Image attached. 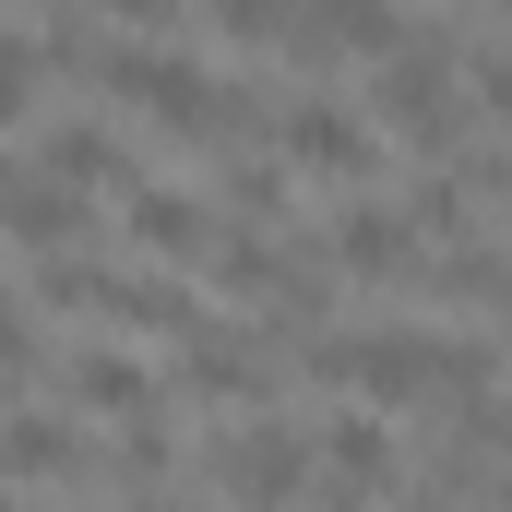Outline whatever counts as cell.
Wrapping results in <instances>:
<instances>
[{"mask_svg": "<svg viewBox=\"0 0 512 512\" xmlns=\"http://www.w3.org/2000/svg\"><path fill=\"white\" fill-rule=\"evenodd\" d=\"M0 239L36 262H72V239H84V191H60L36 155H0Z\"/></svg>", "mask_w": 512, "mask_h": 512, "instance_id": "52a82bcc", "label": "cell"}, {"mask_svg": "<svg viewBox=\"0 0 512 512\" xmlns=\"http://www.w3.org/2000/svg\"><path fill=\"white\" fill-rule=\"evenodd\" d=\"M72 465H84V429H72V417H36V405L0 417V477L36 489V477H72Z\"/></svg>", "mask_w": 512, "mask_h": 512, "instance_id": "8fae6325", "label": "cell"}, {"mask_svg": "<svg viewBox=\"0 0 512 512\" xmlns=\"http://www.w3.org/2000/svg\"><path fill=\"white\" fill-rule=\"evenodd\" d=\"M501 346H512V298H501Z\"/></svg>", "mask_w": 512, "mask_h": 512, "instance_id": "9a60e30c", "label": "cell"}, {"mask_svg": "<svg viewBox=\"0 0 512 512\" xmlns=\"http://www.w3.org/2000/svg\"><path fill=\"white\" fill-rule=\"evenodd\" d=\"M370 131L405 143V155H429V167H465V24H417V48L370 72Z\"/></svg>", "mask_w": 512, "mask_h": 512, "instance_id": "7a4b0ae2", "label": "cell"}, {"mask_svg": "<svg viewBox=\"0 0 512 512\" xmlns=\"http://www.w3.org/2000/svg\"><path fill=\"white\" fill-rule=\"evenodd\" d=\"M274 155L298 167V179H334V191H370V167H382V131L358 96H334V84H274Z\"/></svg>", "mask_w": 512, "mask_h": 512, "instance_id": "3957f363", "label": "cell"}, {"mask_svg": "<svg viewBox=\"0 0 512 512\" xmlns=\"http://www.w3.org/2000/svg\"><path fill=\"white\" fill-rule=\"evenodd\" d=\"M215 489H227V512H286V501H310V429H286V417H239V429L215 441Z\"/></svg>", "mask_w": 512, "mask_h": 512, "instance_id": "277c9868", "label": "cell"}, {"mask_svg": "<svg viewBox=\"0 0 512 512\" xmlns=\"http://www.w3.org/2000/svg\"><path fill=\"white\" fill-rule=\"evenodd\" d=\"M120 215H131V251H143V274H215L227 215H215V203H191L179 179H131Z\"/></svg>", "mask_w": 512, "mask_h": 512, "instance_id": "5b68a950", "label": "cell"}, {"mask_svg": "<svg viewBox=\"0 0 512 512\" xmlns=\"http://www.w3.org/2000/svg\"><path fill=\"white\" fill-rule=\"evenodd\" d=\"M310 382H358L370 405H453V393H489V370H501V346L489 334H417V322H370V334H322L310 358H298Z\"/></svg>", "mask_w": 512, "mask_h": 512, "instance_id": "6da1fadb", "label": "cell"}, {"mask_svg": "<svg viewBox=\"0 0 512 512\" xmlns=\"http://www.w3.org/2000/svg\"><path fill=\"white\" fill-rule=\"evenodd\" d=\"M322 262H334V274H358V286L417 274V227H405V203H393V191H346V203H334V227H322Z\"/></svg>", "mask_w": 512, "mask_h": 512, "instance_id": "8992f818", "label": "cell"}, {"mask_svg": "<svg viewBox=\"0 0 512 512\" xmlns=\"http://www.w3.org/2000/svg\"><path fill=\"white\" fill-rule=\"evenodd\" d=\"M36 96H48V48L36 36H0V131L36 120Z\"/></svg>", "mask_w": 512, "mask_h": 512, "instance_id": "7c38bea8", "label": "cell"}, {"mask_svg": "<svg viewBox=\"0 0 512 512\" xmlns=\"http://www.w3.org/2000/svg\"><path fill=\"white\" fill-rule=\"evenodd\" d=\"M179 393H191V405H262V334H215V322H203V334L179 346Z\"/></svg>", "mask_w": 512, "mask_h": 512, "instance_id": "30bf717a", "label": "cell"}, {"mask_svg": "<svg viewBox=\"0 0 512 512\" xmlns=\"http://www.w3.org/2000/svg\"><path fill=\"white\" fill-rule=\"evenodd\" d=\"M60 382H72V417H120V429L167 417V393H155V370H143L131 346H72V358H60Z\"/></svg>", "mask_w": 512, "mask_h": 512, "instance_id": "ba28073f", "label": "cell"}, {"mask_svg": "<svg viewBox=\"0 0 512 512\" xmlns=\"http://www.w3.org/2000/svg\"><path fill=\"white\" fill-rule=\"evenodd\" d=\"M120 512H179V501H155V489H143V501H120Z\"/></svg>", "mask_w": 512, "mask_h": 512, "instance_id": "5bb4252c", "label": "cell"}, {"mask_svg": "<svg viewBox=\"0 0 512 512\" xmlns=\"http://www.w3.org/2000/svg\"><path fill=\"white\" fill-rule=\"evenodd\" d=\"M24 155H36L60 191H131V179H143V167H131V143H120L108 120H48Z\"/></svg>", "mask_w": 512, "mask_h": 512, "instance_id": "9c48e42d", "label": "cell"}, {"mask_svg": "<svg viewBox=\"0 0 512 512\" xmlns=\"http://www.w3.org/2000/svg\"><path fill=\"white\" fill-rule=\"evenodd\" d=\"M0 382H36V298L0 286Z\"/></svg>", "mask_w": 512, "mask_h": 512, "instance_id": "4fadbf2b", "label": "cell"}]
</instances>
